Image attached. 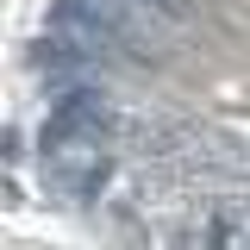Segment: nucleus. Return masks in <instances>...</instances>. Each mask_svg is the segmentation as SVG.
Returning a JSON list of instances; mask_svg holds the SVG:
<instances>
[{"label":"nucleus","instance_id":"1","mask_svg":"<svg viewBox=\"0 0 250 250\" xmlns=\"http://www.w3.org/2000/svg\"><path fill=\"white\" fill-rule=\"evenodd\" d=\"M113 182L106 138H44V188L62 200H94Z\"/></svg>","mask_w":250,"mask_h":250}]
</instances>
